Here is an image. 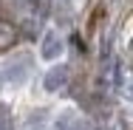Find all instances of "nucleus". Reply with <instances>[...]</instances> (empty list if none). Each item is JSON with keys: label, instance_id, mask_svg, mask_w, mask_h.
I'll use <instances>...</instances> for the list:
<instances>
[{"label": "nucleus", "instance_id": "obj_2", "mask_svg": "<svg viewBox=\"0 0 133 130\" xmlns=\"http://www.w3.org/2000/svg\"><path fill=\"white\" fill-rule=\"evenodd\" d=\"M62 54V40L57 31H45L43 34V45H40V57L43 59H57Z\"/></svg>", "mask_w": 133, "mask_h": 130}, {"label": "nucleus", "instance_id": "obj_7", "mask_svg": "<svg viewBox=\"0 0 133 130\" xmlns=\"http://www.w3.org/2000/svg\"><path fill=\"white\" fill-rule=\"evenodd\" d=\"M0 130H11V119H9L6 107H0Z\"/></svg>", "mask_w": 133, "mask_h": 130}, {"label": "nucleus", "instance_id": "obj_4", "mask_svg": "<svg viewBox=\"0 0 133 130\" xmlns=\"http://www.w3.org/2000/svg\"><path fill=\"white\" fill-rule=\"evenodd\" d=\"M51 130H85V125L79 122L77 110H62V113L57 116V122H54Z\"/></svg>", "mask_w": 133, "mask_h": 130}, {"label": "nucleus", "instance_id": "obj_1", "mask_svg": "<svg viewBox=\"0 0 133 130\" xmlns=\"http://www.w3.org/2000/svg\"><path fill=\"white\" fill-rule=\"evenodd\" d=\"M65 82H68V65H54V68H48V74L43 77V88L48 93H57Z\"/></svg>", "mask_w": 133, "mask_h": 130}, {"label": "nucleus", "instance_id": "obj_9", "mask_svg": "<svg viewBox=\"0 0 133 130\" xmlns=\"http://www.w3.org/2000/svg\"><path fill=\"white\" fill-rule=\"evenodd\" d=\"M130 51H133V40H130Z\"/></svg>", "mask_w": 133, "mask_h": 130}, {"label": "nucleus", "instance_id": "obj_5", "mask_svg": "<svg viewBox=\"0 0 133 130\" xmlns=\"http://www.w3.org/2000/svg\"><path fill=\"white\" fill-rule=\"evenodd\" d=\"M17 43V28L11 23H0V51H9Z\"/></svg>", "mask_w": 133, "mask_h": 130}, {"label": "nucleus", "instance_id": "obj_6", "mask_svg": "<svg viewBox=\"0 0 133 130\" xmlns=\"http://www.w3.org/2000/svg\"><path fill=\"white\" fill-rule=\"evenodd\" d=\"M40 122H45V110H31V116H28V130H37Z\"/></svg>", "mask_w": 133, "mask_h": 130}, {"label": "nucleus", "instance_id": "obj_8", "mask_svg": "<svg viewBox=\"0 0 133 130\" xmlns=\"http://www.w3.org/2000/svg\"><path fill=\"white\" fill-rule=\"evenodd\" d=\"M59 3H74V0H59Z\"/></svg>", "mask_w": 133, "mask_h": 130}, {"label": "nucleus", "instance_id": "obj_3", "mask_svg": "<svg viewBox=\"0 0 133 130\" xmlns=\"http://www.w3.org/2000/svg\"><path fill=\"white\" fill-rule=\"evenodd\" d=\"M28 77V59H14V62H9V68H6V79L11 82V85H20V82H26Z\"/></svg>", "mask_w": 133, "mask_h": 130}]
</instances>
